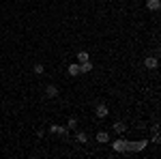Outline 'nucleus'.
I'll return each instance as SVG.
<instances>
[{
	"instance_id": "nucleus-1",
	"label": "nucleus",
	"mask_w": 161,
	"mask_h": 159,
	"mask_svg": "<svg viewBox=\"0 0 161 159\" xmlns=\"http://www.w3.org/2000/svg\"><path fill=\"white\" fill-rule=\"evenodd\" d=\"M112 148H114L116 153H129V142H127L125 138H116V140L112 142Z\"/></svg>"
},
{
	"instance_id": "nucleus-2",
	"label": "nucleus",
	"mask_w": 161,
	"mask_h": 159,
	"mask_svg": "<svg viewBox=\"0 0 161 159\" xmlns=\"http://www.w3.org/2000/svg\"><path fill=\"white\" fill-rule=\"evenodd\" d=\"M148 146V140H136V142H129V153H140Z\"/></svg>"
},
{
	"instance_id": "nucleus-3",
	"label": "nucleus",
	"mask_w": 161,
	"mask_h": 159,
	"mask_svg": "<svg viewBox=\"0 0 161 159\" xmlns=\"http://www.w3.org/2000/svg\"><path fill=\"white\" fill-rule=\"evenodd\" d=\"M56 97H58V86L47 84L45 86V99H56Z\"/></svg>"
},
{
	"instance_id": "nucleus-4",
	"label": "nucleus",
	"mask_w": 161,
	"mask_h": 159,
	"mask_svg": "<svg viewBox=\"0 0 161 159\" xmlns=\"http://www.w3.org/2000/svg\"><path fill=\"white\" fill-rule=\"evenodd\" d=\"M95 114H97V118H105V116L110 114V110H108V105H105V103H99V105L95 108Z\"/></svg>"
},
{
	"instance_id": "nucleus-5",
	"label": "nucleus",
	"mask_w": 161,
	"mask_h": 159,
	"mask_svg": "<svg viewBox=\"0 0 161 159\" xmlns=\"http://www.w3.org/2000/svg\"><path fill=\"white\" fill-rule=\"evenodd\" d=\"M144 67H146V69H157V67H159V60H157L155 56H148V58L144 60Z\"/></svg>"
},
{
	"instance_id": "nucleus-6",
	"label": "nucleus",
	"mask_w": 161,
	"mask_h": 159,
	"mask_svg": "<svg viewBox=\"0 0 161 159\" xmlns=\"http://www.w3.org/2000/svg\"><path fill=\"white\" fill-rule=\"evenodd\" d=\"M67 71H69V75H71V77H77V75H82V73H80V62H73V65H69V69H67Z\"/></svg>"
},
{
	"instance_id": "nucleus-7",
	"label": "nucleus",
	"mask_w": 161,
	"mask_h": 159,
	"mask_svg": "<svg viewBox=\"0 0 161 159\" xmlns=\"http://www.w3.org/2000/svg\"><path fill=\"white\" fill-rule=\"evenodd\" d=\"M146 7H148V11H159L161 0H146Z\"/></svg>"
},
{
	"instance_id": "nucleus-8",
	"label": "nucleus",
	"mask_w": 161,
	"mask_h": 159,
	"mask_svg": "<svg viewBox=\"0 0 161 159\" xmlns=\"http://www.w3.org/2000/svg\"><path fill=\"white\" fill-rule=\"evenodd\" d=\"M97 142L108 144V142H110V133H108V131H97Z\"/></svg>"
},
{
	"instance_id": "nucleus-9",
	"label": "nucleus",
	"mask_w": 161,
	"mask_h": 159,
	"mask_svg": "<svg viewBox=\"0 0 161 159\" xmlns=\"http://www.w3.org/2000/svg\"><path fill=\"white\" fill-rule=\"evenodd\" d=\"M92 71V62L86 60V62H80V73H90Z\"/></svg>"
},
{
	"instance_id": "nucleus-10",
	"label": "nucleus",
	"mask_w": 161,
	"mask_h": 159,
	"mask_svg": "<svg viewBox=\"0 0 161 159\" xmlns=\"http://www.w3.org/2000/svg\"><path fill=\"white\" fill-rule=\"evenodd\" d=\"M75 142H77V144H86L88 142L86 131H77V133H75Z\"/></svg>"
},
{
	"instance_id": "nucleus-11",
	"label": "nucleus",
	"mask_w": 161,
	"mask_h": 159,
	"mask_svg": "<svg viewBox=\"0 0 161 159\" xmlns=\"http://www.w3.org/2000/svg\"><path fill=\"white\" fill-rule=\"evenodd\" d=\"M86 60H90V54L84 52V49H82V52H77V62H86Z\"/></svg>"
},
{
	"instance_id": "nucleus-12",
	"label": "nucleus",
	"mask_w": 161,
	"mask_h": 159,
	"mask_svg": "<svg viewBox=\"0 0 161 159\" xmlns=\"http://www.w3.org/2000/svg\"><path fill=\"white\" fill-rule=\"evenodd\" d=\"M114 131H116V133H125V131H127V125H125V122H114Z\"/></svg>"
},
{
	"instance_id": "nucleus-13",
	"label": "nucleus",
	"mask_w": 161,
	"mask_h": 159,
	"mask_svg": "<svg viewBox=\"0 0 161 159\" xmlns=\"http://www.w3.org/2000/svg\"><path fill=\"white\" fill-rule=\"evenodd\" d=\"M67 129H77V118H75V116H71V118L67 121Z\"/></svg>"
},
{
	"instance_id": "nucleus-14",
	"label": "nucleus",
	"mask_w": 161,
	"mask_h": 159,
	"mask_svg": "<svg viewBox=\"0 0 161 159\" xmlns=\"http://www.w3.org/2000/svg\"><path fill=\"white\" fill-rule=\"evenodd\" d=\"M153 129H155V133H153V144H159V142H161V135H159V129H157V125H155Z\"/></svg>"
},
{
	"instance_id": "nucleus-15",
	"label": "nucleus",
	"mask_w": 161,
	"mask_h": 159,
	"mask_svg": "<svg viewBox=\"0 0 161 159\" xmlns=\"http://www.w3.org/2000/svg\"><path fill=\"white\" fill-rule=\"evenodd\" d=\"M32 71H35V73H37V75H43V73H45V67H43V65H41V62H37V65H35V69H32Z\"/></svg>"
},
{
	"instance_id": "nucleus-16",
	"label": "nucleus",
	"mask_w": 161,
	"mask_h": 159,
	"mask_svg": "<svg viewBox=\"0 0 161 159\" xmlns=\"http://www.w3.org/2000/svg\"><path fill=\"white\" fill-rule=\"evenodd\" d=\"M50 131L52 133H58L60 131V125H50Z\"/></svg>"
},
{
	"instance_id": "nucleus-17",
	"label": "nucleus",
	"mask_w": 161,
	"mask_h": 159,
	"mask_svg": "<svg viewBox=\"0 0 161 159\" xmlns=\"http://www.w3.org/2000/svg\"><path fill=\"white\" fill-rule=\"evenodd\" d=\"M0 77H2V73H0Z\"/></svg>"
}]
</instances>
